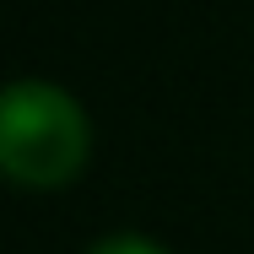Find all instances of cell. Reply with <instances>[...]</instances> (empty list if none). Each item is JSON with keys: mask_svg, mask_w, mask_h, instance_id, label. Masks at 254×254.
<instances>
[{"mask_svg": "<svg viewBox=\"0 0 254 254\" xmlns=\"http://www.w3.org/2000/svg\"><path fill=\"white\" fill-rule=\"evenodd\" d=\"M92 130L87 114L49 81H16L5 92L0 114V162L16 184L27 190H54L70 184L76 168L87 162Z\"/></svg>", "mask_w": 254, "mask_h": 254, "instance_id": "obj_1", "label": "cell"}, {"mask_svg": "<svg viewBox=\"0 0 254 254\" xmlns=\"http://www.w3.org/2000/svg\"><path fill=\"white\" fill-rule=\"evenodd\" d=\"M92 254H162V249L146 244V238H108V244H98Z\"/></svg>", "mask_w": 254, "mask_h": 254, "instance_id": "obj_2", "label": "cell"}]
</instances>
